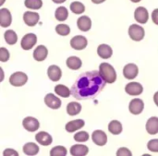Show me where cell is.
Instances as JSON below:
<instances>
[{
  "label": "cell",
  "instance_id": "cell-35",
  "mask_svg": "<svg viewBox=\"0 0 158 156\" xmlns=\"http://www.w3.org/2000/svg\"><path fill=\"white\" fill-rule=\"evenodd\" d=\"M89 133L86 131H79L74 135V141L77 142H85L89 140Z\"/></svg>",
  "mask_w": 158,
  "mask_h": 156
},
{
  "label": "cell",
  "instance_id": "cell-2",
  "mask_svg": "<svg viewBox=\"0 0 158 156\" xmlns=\"http://www.w3.org/2000/svg\"><path fill=\"white\" fill-rule=\"evenodd\" d=\"M99 72L106 83H114L117 80V72L113 66L108 63H102L99 66Z\"/></svg>",
  "mask_w": 158,
  "mask_h": 156
},
{
  "label": "cell",
  "instance_id": "cell-42",
  "mask_svg": "<svg viewBox=\"0 0 158 156\" xmlns=\"http://www.w3.org/2000/svg\"><path fill=\"white\" fill-rule=\"evenodd\" d=\"M55 4H62V3H64L65 1H67V0H52Z\"/></svg>",
  "mask_w": 158,
  "mask_h": 156
},
{
  "label": "cell",
  "instance_id": "cell-17",
  "mask_svg": "<svg viewBox=\"0 0 158 156\" xmlns=\"http://www.w3.org/2000/svg\"><path fill=\"white\" fill-rule=\"evenodd\" d=\"M33 58L38 62L44 61L48 55V50L44 45H38L33 51Z\"/></svg>",
  "mask_w": 158,
  "mask_h": 156
},
{
  "label": "cell",
  "instance_id": "cell-38",
  "mask_svg": "<svg viewBox=\"0 0 158 156\" xmlns=\"http://www.w3.org/2000/svg\"><path fill=\"white\" fill-rule=\"evenodd\" d=\"M117 155L118 156H131L132 154L131 152L128 149V148H125V147H121L118 150L117 152Z\"/></svg>",
  "mask_w": 158,
  "mask_h": 156
},
{
  "label": "cell",
  "instance_id": "cell-43",
  "mask_svg": "<svg viewBox=\"0 0 158 156\" xmlns=\"http://www.w3.org/2000/svg\"><path fill=\"white\" fill-rule=\"evenodd\" d=\"M106 0H92V2L94 3V4H101V3H103V2H105Z\"/></svg>",
  "mask_w": 158,
  "mask_h": 156
},
{
  "label": "cell",
  "instance_id": "cell-41",
  "mask_svg": "<svg viewBox=\"0 0 158 156\" xmlns=\"http://www.w3.org/2000/svg\"><path fill=\"white\" fill-rule=\"evenodd\" d=\"M154 102H155V104L157 105L158 107V92H156L155 93V95H154Z\"/></svg>",
  "mask_w": 158,
  "mask_h": 156
},
{
  "label": "cell",
  "instance_id": "cell-34",
  "mask_svg": "<svg viewBox=\"0 0 158 156\" xmlns=\"http://www.w3.org/2000/svg\"><path fill=\"white\" fill-rule=\"evenodd\" d=\"M67 154H68V151L64 146H56L52 148L50 151L51 156H66Z\"/></svg>",
  "mask_w": 158,
  "mask_h": 156
},
{
  "label": "cell",
  "instance_id": "cell-31",
  "mask_svg": "<svg viewBox=\"0 0 158 156\" xmlns=\"http://www.w3.org/2000/svg\"><path fill=\"white\" fill-rule=\"evenodd\" d=\"M69 8L74 14H77V15H80L85 11V6L81 2H79V1L72 2L69 6Z\"/></svg>",
  "mask_w": 158,
  "mask_h": 156
},
{
  "label": "cell",
  "instance_id": "cell-25",
  "mask_svg": "<svg viewBox=\"0 0 158 156\" xmlns=\"http://www.w3.org/2000/svg\"><path fill=\"white\" fill-rule=\"evenodd\" d=\"M81 105L78 102H70L67 105V113H68V115H69L71 117L79 115L81 113Z\"/></svg>",
  "mask_w": 158,
  "mask_h": 156
},
{
  "label": "cell",
  "instance_id": "cell-37",
  "mask_svg": "<svg viewBox=\"0 0 158 156\" xmlns=\"http://www.w3.org/2000/svg\"><path fill=\"white\" fill-rule=\"evenodd\" d=\"M10 57L9 52L7 51V49H6L5 47H1L0 49V61L1 62H6Z\"/></svg>",
  "mask_w": 158,
  "mask_h": 156
},
{
  "label": "cell",
  "instance_id": "cell-28",
  "mask_svg": "<svg viewBox=\"0 0 158 156\" xmlns=\"http://www.w3.org/2000/svg\"><path fill=\"white\" fill-rule=\"evenodd\" d=\"M55 92L63 98H68L71 95V91L63 84H58L55 87Z\"/></svg>",
  "mask_w": 158,
  "mask_h": 156
},
{
  "label": "cell",
  "instance_id": "cell-19",
  "mask_svg": "<svg viewBox=\"0 0 158 156\" xmlns=\"http://www.w3.org/2000/svg\"><path fill=\"white\" fill-rule=\"evenodd\" d=\"M146 131L150 135H156L158 133V117H150L145 126Z\"/></svg>",
  "mask_w": 158,
  "mask_h": 156
},
{
  "label": "cell",
  "instance_id": "cell-20",
  "mask_svg": "<svg viewBox=\"0 0 158 156\" xmlns=\"http://www.w3.org/2000/svg\"><path fill=\"white\" fill-rule=\"evenodd\" d=\"M85 125V122L84 120L82 119H76V120H72V121H69L66 124L65 126V129L69 133H72L74 131H77L79 129H81V128H83Z\"/></svg>",
  "mask_w": 158,
  "mask_h": 156
},
{
  "label": "cell",
  "instance_id": "cell-18",
  "mask_svg": "<svg viewBox=\"0 0 158 156\" xmlns=\"http://www.w3.org/2000/svg\"><path fill=\"white\" fill-rule=\"evenodd\" d=\"M47 76L52 81H58L62 77V71L56 65H52L47 69Z\"/></svg>",
  "mask_w": 158,
  "mask_h": 156
},
{
  "label": "cell",
  "instance_id": "cell-40",
  "mask_svg": "<svg viewBox=\"0 0 158 156\" xmlns=\"http://www.w3.org/2000/svg\"><path fill=\"white\" fill-rule=\"evenodd\" d=\"M152 19L155 24L158 25V8H156L152 13Z\"/></svg>",
  "mask_w": 158,
  "mask_h": 156
},
{
  "label": "cell",
  "instance_id": "cell-24",
  "mask_svg": "<svg viewBox=\"0 0 158 156\" xmlns=\"http://www.w3.org/2000/svg\"><path fill=\"white\" fill-rule=\"evenodd\" d=\"M66 64H67V67L71 70H78L82 66L81 59L79 58L78 56H69V57H68V59L66 61Z\"/></svg>",
  "mask_w": 158,
  "mask_h": 156
},
{
  "label": "cell",
  "instance_id": "cell-14",
  "mask_svg": "<svg viewBox=\"0 0 158 156\" xmlns=\"http://www.w3.org/2000/svg\"><path fill=\"white\" fill-rule=\"evenodd\" d=\"M92 140L98 146H105L107 142V136L103 130H94L92 134Z\"/></svg>",
  "mask_w": 158,
  "mask_h": 156
},
{
  "label": "cell",
  "instance_id": "cell-1",
  "mask_svg": "<svg viewBox=\"0 0 158 156\" xmlns=\"http://www.w3.org/2000/svg\"><path fill=\"white\" fill-rule=\"evenodd\" d=\"M106 81L99 71L92 70L81 74L73 83L71 95L77 100H91L95 98L105 88Z\"/></svg>",
  "mask_w": 158,
  "mask_h": 156
},
{
  "label": "cell",
  "instance_id": "cell-13",
  "mask_svg": "<svg viewBox=\"0 0 158 156\" xmlns=\"http://www.w3.org/2000/svg\"><path fill=\"white\" fill-rule=\"evenodd\" d=\"M44 104L51 109H58L61 106V100L53 93H47L44 96Z\"/></svg>",
  "mask_w": 158,
  "mask_h": 156
},
{
  "label": "cell",
  "instance_id": "cell-3",
  "mask_svg": "<svg viewBox=\"0 0 158 156\" xmlns=\"http://www.w3.org/2000/svg\"><path fill=\"white\" fill-rule=\"evenodd\" d=\"M129 35L131 40L135 42H140L144 38L145 31L142 26L138 24H132L129 28Z\"/></svg>",
  "mask_w": 158,
  "mask_h": 156
},
{
  "label": "cell",
  "instance_id": "cell-21",
  "mask_svg": "<svg viewBox=\"0 0 158 156\" xmlns=\"http://www.w3.org/2000/svg\"><path fill=\"white\" fill-rule=\"evenodd\" d=\"M97 54H98V55L101 58H103V59H108V58H110L112 56L113 50H112L111 46H109L108 44L102 43L97 48Z\"/></svg>",
  "mask_w": 158,
  "mask_h": 156
},
{
  "label": "cell",
  "instance_id": "cell-22",
  "mask_svg": "<svg viewBox=\"0 0 158 156\" xmlns=\"http://www.w3.org/2000/svg\"><path fill=\"white\" fill-rule=\"evenodd\" d=\"M77 26L81 31H88L92 28V20L88 16H81L77 20Z\"/></svg>",
  "mask_w": 158,
  "mask_h": 156
},
{
  "label": "cell",
  "instance_id": "cell-36",
  "mask_svg": "<svg viewBox=\"0 0 158 156\" xmlns=\"http://www.w3.org/2000/svg\"><path fill=\"white\" fill-rule=\"evenodd\" d=\"M147 148L152 153H158V139H154L148 142Z\"/></svg>",
  "mask_w": 158,
  "mask_h": 156
},
{
  "label": "cell",
  "instance_id": "cell-16",
  "mask_svg": "<svg viewBox=\"0 0 158 156\" xmlns=\"http://www.w3.org/2000/svg\"><path fill=\"white\" fill-rule=\"evenodd\" d=\"M12 22V16L10 11L7 8L0 9V25L3 28H6L10 26Z\"/></svg>",
  "mask_w": 158,
  "mask_h": 156
},
{
  "label": "cell",
  "instance_id": "cell-5",
  "mask_svg": "<svg viewBox=\"0 0 158 156\" xmlns=\"http://www.w3.org/2000/svg\"><path fill=\"white\" fill-rule=\"evenodd\" d=\"M37 43V36L34 33H27L25 34L20 42L21 48L23 50H31Z\"/></svg>",
  "mask_w": 158,
  "mask_h": 156
},
{
  "label": "cell",
  "instance_id": "cell-29",
  "mask_svg": "<svg viewBox=\"0 0 158 156\" xmlns=\"http://www.w3.org/2000/svg\"><path fill=\"white\" fill-rule=\"evenodd\" d=\"M4 38H5L6 43L9 45L15 44L18 41V35L13 30H7L4 33Z\"/></svg>",
  "mask_w": 158,
  "mask_h": 156
},
{
  "label": "cell",
  "instance_id": "cell-7",
  "mask_svg": "<svg viewBox=\"0 0 158 156\" xmlns=\"http://www.w3.org/2000/svg\"><path fill=\"white\" fill-rule=\"evenodd\" d=\"M139 74V68L133 63L127 64L123 68V76L127 80H133Z\"/></svg>",
  "mask_w": 158,
  "mask_h": 156
},
{
  "label": "cell",
  "instance_id": "cell-30",
  "mask_svg": "<svg viewBox=\"0 0 158 156\" xmlns=\"http://www.w3.org/2000/svg\"><path fill=\"white\" fill-rule=\"evenodd\" d=\"M69 17V11L65 6H58L55 12V18L59 21H65Z\"/></svg>",
  "mask_w": 158,
  "mask_h": 156
},
{
  "label": "cell",
  "instance_id": "cell-26",
  "mask_svg": "<svg viewBox=\"0 0 158 156\" xmlns=\"http://www.w3.org/2000/svg\"><path fill=\"white\" fill-rule=\"evenodd\" d=\"M122 124L118 120H112L108 124V131L113 135H118L122 132Z\"/></svg>",
  "mask_w": 158,
  "mask_h": 156
},
{
  "label": "cell",
  "instance_id": "cell-10",
  "mask_svg": "<svg viewBox=\"0 0 158 156\" xmlns=\"http://www.w3.org/2000/svg\"><path fill=\"white\" fill-rule=\"evenodd\" d=\"M125 92L129 95L132 96H137L143 93V87L141 83L139 82H130L126 85L125 87Z\"/></svg>",
  "mask_w": 158,
  "mask_h": 156
},
{
  "label": "cell",
  "instance_id": "cell-11",
  "mask_svg": "<svg viewBox=\"0 0 158 156\" xmlns=\"http://www.w3.org/2000/svg\"><path fill=\"white\" fill-rule=\"evenodd\" d=\"M144 109V103L143 100L136 98L131 101L129 105V110L132 115H140Z\"/></svg>",
  "mask_w": 158,
  "mask_h": 156
},
{
  "label": "cell",
  "instance_id": "cell-12",
  "mask_svg": "<svg viewBox=\"0 0 158 156\" xmlns=\"http://www.w3.org/2000/svg\"><path fill=\"white\" fill-rule=\"evenodd\" d=\"M40 16L37 12H32V11H26L23 14V21L24 23L29 26V27H33L35 26L38 21H39Z\"/></svg>",
  "mask_w": 158,
  "mask_h": 156
},
{
  "label": "cell",
  "instance_id": "cell-6",
  "mask_svg": "<svg viewBox=\"0 0 158 156\" xmlns=\"http://www.w3.org/2000/svg\"><path fill=\"white\" fill-rule=\"evenodd\" d=\"M88 44L87 39L82 35H76L70 40V46L75 50H83Z\"/></svg>",
  "mask_w": 158,
  "mask_h": 156
},
{
  "label": "cell",
  "instance_id": "cell-9",
  "mask_svg": "<svg viewBox=\"0 0 158 156\" xmlns=\"http://www.w3.org/2000/svg\"><path fill=\"white\" fill-rule=\"evenodd\" d=\"M134 18L138 23L145 24L149 19V13L148 10L144 6H139L135 9L134 12Z\"/></svg>",
  "mask_w": 158,
  "mask_h": 156
},
{
  "label": "cell",
  "instance_id": "cell-15",
  "mask_svg": "<svg viewBox=\"0 0 158 156\" xmlns=\"http://www.w3.org/2000/svg\"><path fill=\"white\" fill-rule=\"evenodd\" d=\"M35 140H36V142L39 144H41L43 146H48V145L52 144V142H53L52 136L49 133L45 132V131H40V132H38L35 135Z\"/></svg>",
  "mask_w": 158,
  "mask_h": 156
},
{
  "label": "cell",
  "instance_id": "cell-33",
  "mask_svg": "<svg viewBox=\"0 0 158 156\" xmlns=\"http://www.w3.org/2000/svg\"><path fill=\"white\" fill-rule=\"evenodd\" d=\"M56 31L61 36H67L70 33V28L67 24H58L56 27Z\"/></svg>",
  "mask_w": 158,
  "mask_h": 156
},
{
  "label": "cell",
  "instance_id": "cell-23",
  "mask_svg": "<svg viewBox=\"0 0 158 156\" xmlns=\"http://www.w3.org/2000/svg\"><path fill=\"white\" fill-rule=\"evenodd\" d=\"M69 152L73 156H84L89 153V148L83 144H75L71 146Z\"/></svg>",
  "mask_w": 158,
  "mask_h": 156
},
{
  "label": "cell",
  "instance_id": "cell-45",
  "mask_svg": "<svg viewBox=\"0 0 158 156\" xmlns=\"http://www.w3.org/2000/svg\"><path fill=\"white\" fill-rule=\"evenodd\" d=\"M4 1H5V0H2L1 3H0V5H3V4H4Z\"/></svg>",
  "mask_w": 158,
  "mask_h": 156
},
{
  "label": "cell",
  "instance_id": "cell-27",
  "mask_svg": "<svg viewBox=\"0 0 158 156\" xmlns=\"http://www.w3.org/2000/svg\"><path fill=\"white\" fill-rule=\"evenodd\" d=\"M23 153L26 155H36L39 153V147L37 144H35L33 142H28V143L24 144V146H23Z\"/></svg>",
  "mask_w": 158,
  "mask_h": 156
},
{
  "label": "cell",
  "instance_id": "cell-39",
  "mask_svg": "<svg viewBox=\"0 0 158 156\" xmlns=\"http://www.w3.org/2000/svg\"><path fill=\"white\" fill-rule=\"evenodd\" d=\"M3 155L4 156H8V155H16L18 156L19 155V154H18V152L17 151H15V150H13V149H6L5 151H4V153H3Z\"/></svg>",
  "mask_w": 158,
  "mask_h": 156
},
{
  "label": "cell",
  "instance_id": "cell-44",
  "mask_svg": "<svg viewBox=\"0 0 158 156\" xmlns=\"http://www.w3.org/2000/svg\"><path fill=\"white\" fill-rule=\"evenodd\" d=\"M132 3H139V2H141V0H131Z\"/></svg>",
  "mask_w": 158,
  "mask_h": 156
},
{
  "label": "cell",
  "instance_id": "cell-8",
  "mask_svg": "<svg viewBox=\"0 0 158 156\" xmlns=\"http://www.w3.org/2000/svg\"><path fill=\"white\" fill-rule=\"evenodd\" d=\"M22 126L23 128L27 130V131H30V132H34L36 131L39 127H40V123L39 121L35 118V117H27L23 119L22 121Z\"/></svg>",
  "mask_w": 158,
  "mask_h": 156
},
{
  "label": "cell",
  "instance_id": "cell-32",
  "mask_svg": "<svg viewBox=\"0 0 158 156\" xmlns=\"http://www.w3.org/2000/svg\"><path fill=\"white\" fill-rule=\"evenodd\" d=\"M24 5L29 9L37 10L43 6V1L42 0H25Z\"/></svg>",
  "mask_w": 158,
  "mask_h": 156
},
{
  "label": "cell",
  "instance_id": "cell-4",
  "mask_svg": "<svg viewBox=\"0 0 158 156\" xmlns=\"http://www.w3.org/2000/svg\"><path fill=\"white\" fill-rule=\"evenodd\" d=\"M28 81V76L21 71H17L9 77V83L14 87H21Z\"/></svg>",
  "mask_w": 158,
  "mask_h": 156
}]
</instances>
